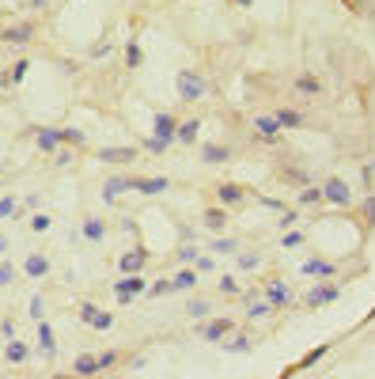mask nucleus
<instances>
[{
    "label": "nucleus",
    "instance_id": "nucleus-28",
    "mask_svg": "<svg viewBox=\"0 0 375 379\" xmlns=\"http://www.w3.org/2000/svg\"><path fill=\"white\" fill-rule=\"evenodd\" d=\"M201 224H205V228H209V231H224L228 228V213H224V209H205V213H201Z\"/></svg>",
    "mask_w": 375,
    "mask_h": 379
},
{
    "label": "nucleus",
    "instance_id": "nucleus-48",
    "mask_svg": "<svg viewBox=\"0 0 375 379\" xmlns=\"http://www.w3.org/2000/svg\"><path fill=\"white\" fill-rule=\"evenodd\" d=\"M12 281H15V265L8 262V258H0V288L12 285Z\"/></svg>",
    "mask_w": 375,
    "mask_h": 379
},
{
    "label": "nucleus",
    "instance_id": "nucleus-18",
    "mask_svg": "<svg viewBox=\"0 0 375 379\" xmlns=\"http://www.w3.org/2000/svg\"><path fill=\"white\" fill-rule=\"evenodd\" d=\"M99 372H102V368H99V357H95V353H80V357L73 360V376L76 379H91Z\"/></svg>",
    "mask_w": 375,
    "mask_h": 379
},
{
    "label": "nucleus",
    "instance_id": "nucleus-42",
    "mask_svg": "<svg viewBox=\"0 0 375 379\" xmlns=\"http://www.w3.org/2000/svg\"><path fill=\"white\" fill-rule=\"evenodd\" d=\"M360 213H364V224H368V228H375V190H372V193H364Z\"/></svg>",
    "mask_w": 375,
    "mask_h": 379
},
{
    "label": "nucleus",
    "instance_id": "nucleus-32",
    "mask_svg": "<svg viewBox=\"0 0 375 379\" xmlns=\"http://www.w3.org/2000/svg\"><path fill=\"white\" fill-rule=\"evenodd\" d=\"M296 205H300V209H311V205H322V190H318V186H303V190L296 193Z\"/></svg>",
    "mask_w": 375,
    "mask_h": 379
},
{
    "label": "nucleus",
    "instance_id": "nucleus-43",
    "mask_svg": "<svg viewBox=\"0 0 375 379\" xmlns=\"http://www.w3.org/2000/svg\"><path fill=\"white\" fill-rule=\"evenodd\" d=\"M27 69H30V61H27V58H19V61L12 64V72H8V84H19V80L27 76Z\"/></svg>",
    "mask_w": 375,
    "mask_h": 379
},
{
    "label": "nucleus",
    "instance_id": "nucleus-56",
    "mask_svg": "<svg viewBox=\"0 0 375 379\" xmlns=\"http://www.w3.org/2000/svg\"><path fill=\"white\" fill-rule=\"evenodd\" d=\"M50 379H76L73 372H57V376H50Z\"/></svg>",
    "mask_w": 375,
    "mask_h": 379
},
{
    "label": "nucleus",
    "instance_id": "nucleus-45",
    "mask_svg": "<svg viewBox=\"0 0 375 379\" xmlns=\"http://www.w3.org/2000/svg\"><path fill=\"white\" fill-rule=\"evenodd\" d=\"M326 349H330V345H315V349H311V353H307V357H303V360H300V368H311V364H318V360H322V357H326Z\"/></svg>",
    "mask_w": 375,
    "mask_h": 379
},
{
    "label": "nucleus",
    "instance_id": "nucleus-4",
    "mask_svg": "<svg viewBox=\"0 0 375 379\" xmlns=\"http://www.w3.org/2000/svg\"><path fill=\"white\" fill-rule=\"evenodd\" d=\"M318 190H322V201H326V205H333V209H349V205H353V190H349L345 179H326Z\"/></svg>",
    "mask_w": 375,
    "mask_h": 379
},
{
    "label": "nucleus",
    "instance_id": "nucleus-27",
    "mask_svg": "<svg viewBox=\"0 0 375 379\" xmlns=\"http://www.w3.org/2000/svg\"><path fill=\"white\" fill-rule=\"evenodd\" d=\"M220 349H224V353H250V349H254V342H250L246 334H235V330H231L224 342H220Z\"/></svg>",
    "mask_w": 375,
    "mask_h": 379
},
{
    "label": "nucleus",
    "instance_id": "nucleus-20",
    "mask_svg": "<svg viewBox=\"0 0 375 379\" xmlns=\"http://www.w3.org/2000/svg\"><path fill=\"white\" fill-rule=\"evenodd\" d=\"M80 236H84L87 243H102V239H107V220H102V216H87V220L80 224Z\"/></svg>",
    "mask_w": 375,
    "mask_h": 379
},
{
    "label": "nucleus",
    "instance_id": "nucleus-51",
    "mask_svg": "<svg viewBox=\"0 0 375 379\" xmlns=\"http://www.w3.org/2000/svg\"><path fill=\"white\" fill-rule=\"evenodd\" d=\"M145 148H148V152H156V156H163V152H167V144H163V141H156V136H148V141H145Z\"/></svg>",
    "mask_w": 375,
    "mask_h": 379
},
{
    "label": "nucleus",
    "instance_id": "nucleus-46",
    "mask_svg": "<svg viewBox=\"0 0 375 379\" xmlns=\"http://www.w3.org/2000/svg\"><path fill=\"white\" fill-rule=\"evenodd\" d=\"M258 265H262V254L258 251H250V254H239V270H258Z\"/></svg>",
    "mask_w": 375,
    "mask_h": 379
},
{
    "label": "nucleus",
    "instance_id": "nucleus-8",
    "mask_svg": "<svg viewBox=\"0 0 375 379\" xmlns=\"http://www.w3.org/2000/svg\"><path fill=\"white\" fill-rule=\"evenodd\" d=\"M148 258H152V251L148 247H133V251H125L122 258H118V273H122V277H129V273H140L148 265Z\"/></svg>",
    "mask_w": 375,
    "mask_h": 379
},
{
    "label": "nucleus",
    "instance_id": "nucleus-1",
    "mask_svg": "<svg viewBox=\"0 0 375 379\" xmlns=\"http://www.w3.org/2000/svg\"><path fill=\"white\" fill-rule=\"evenodd\" d=\"M174 91H179L182 103H201L209 95V84H205V76L197 69H179L174 72Z\"/></svg>",
    "mask_w": 375,
    "mask_h": 379
},
{
    "label": "nucleus",
    "instance_id": "nucleus-25",
    "mask_svg": "<svg viewBox=\"0 0 375 379\" xmlns=\"http://www.w3.org/2000/svg\"><path fill=\"white\" fill-rule=\"evenodd\" d=\"M273 118L281 122V129H303V125H307V118H303L300 110H292V107H277Z\"/></svg>",
    "mask_w": 375,
    "mask_h": 379
},
{
    "label": "nucleus",
    "instance_id": "nucleus-37",
    "mask_svg": "<svg viewBox=\"0 0 375 379\" xmlns=\"http://www.w3.org/2000/svg\"><path fill=\"white\" fill-rule=\"evenodd\" d=\"M167 292H171V281H167V277L152 281V285L145 288V296H148V300H159V296H167Z\"/></svg>",
    "mask_w": 375,
    "mask_h": 379
},
{
    "label": "nucleus",
    "instance_id": "nucleus-5",
    "mask_svg": "<svg viewBox=\"0 0 375 379\" xmlns=\"http://www.w3.org/2000/svg\"><path fill=\"white\" fill-rule=\"evenodd\" d=\"M174 129H179V118H174L171 110H156V114H152V136L163 141L167 148L174 144Z\"/></svg>",
    "mask_w": 375,
    "mask_h": 379
},
{
    "label": "nucleus",
    "instance_id": "nucleus-30",
    "mask_svg": "<svg viewBox=\"0 0 375 379\" xmlns=\"http://www.w3.org/2000/svg\"><path fill=\"white\" fill-rule=\"evenodd\" d=\"M57 133H61V144H73V148H84L87 144V133L76 125H57Z\"/></svg>",
    "mask_w": 375,
    "mask_h": 379
},
{
    "label": "nucleus",
    "instance_id": "nucleus-21",
    "mask_svg": "<svg viewBox=\"0 0 375 379\" xmlns=\"http://www.w3.org/2000/svg\"><path fill=\"white\" fill-rule=\"evenodd\" d=\"M167 281H171V292H190V288L197 285V270H194V265H182V270L171 273Z\"/></svg>",
    "mask_w": 375,
    "mask_h": 379
},
{
    "label": "nucleus",
    "instance_id": "nucleus-15",
    "mask_svg": "<svg viewBox=\"0 0 375 379\" xmlns=\"http://www.w3.org/2000/svg\"><path fill=\"white\" fill-rule=\"evenodd\" d=\"M254 133H258V141L273 144L277 136H281V122H277L273 114H258V118H254Z\"/></svg>",
    "mask_w": 375,
    "mask_h": 379
},
{
    "label": "nucleus",
    "instance_id": "nucleus-6",
    "mask_svg": "<svg viewBox=\"0 0 375 379\" xmlns=\"http://www.w3.org/2000/svg\"><path fill=\"white\" fill-rule=\"evenodd\" d=\"M300 277L303 281H330V277H338V265L326 262V258H303Z\"/></svg>",
    "mask_w": 375,
    "mask_h": 379
},
{
    "label": "nucleus",
    "instance_id": "nucleus-44",
    "mask_svg": "<svg viewBox=\"0 0 375 379\" xmlns=\"http://www.w3.org/2000/svg\"><path fill=\"white\" fill-rule=\"evenodd\" d=\"M53 228V216L50 213H35L30 216V231H50Z\"/></svg>",
    "mask_w": 375,
    "mask_h": 379
},
{
    "label": "nucleus",
    "instance_id": "nucleus-17",
    "mask_svg": "<svg viewBox=\"0 0 375 379\" xmlns=\"http://www.w3.org/2000/svg\"><path fill=\"white\" fill-rule=\"evenodd\" d=\"M231 330H235V322H231V319H212V322H205V326H201V337H205V342H217L220 345Z\"/></svg>",
    "mask_w": 375,
    "mask_h": 379
},
{
    "label": "nucleus",
    "instance_id": "nucleus-57",
    "mask_svg": "<svg viewBox=\"0 0 375 379\" xmlns=\"http://www.w3.org/2000/svg\"><path fill=\"white\" fill-rule=\"evenodd\" d=\"M4 251H8V239H4V236H0V258H4Z\"/></svg>",
    "mask_w": 375,
    "mask_h": 379
},
{
    "label": "nucleus",
    "instance_id": "nucleus-52",
    "mask_svg": "<svg viewBox=\"0 0 375 379\" xmlns=\"http://www.w3.org/2000/svg\"><path fill=\"white\" fill-rule=\"evenodd\" d=\"M258 205H262V209H273V213H281V209H284L277 197H258Z\"/></svg>",
    "mask_w": 375,
    "mask_h": 379
},
{
    "label": "nucleus",
    "instance_id": "nucleus-31",
    "mask_svg": "<svg viewBox=\"0 0 375 379\" xmlns=\"http://www.w3.org/2000/svg\"><path fill=\"white\" fill-rule=\"evenodd\" d=\"M140 64H145V50H140L137 38H129L125 42V69H140Z\"/></svg>",
    "mask_w": 375,
    "mask_h": 379
},
{
    "label": "nucleus",
    "instance_id": "nucleus-29",
    "mask_svg": "<svg viewBox=\"0 0 375 379\" xmlns=\"http://www.w3.org/2000/svg\"><path fill=\"white\" fill-rule=\"evenodd\" d=\"M182 311H186L194 322H201V319L212 315V300H186V303H182Z\"/></svg>",
    "mask_w": 375,
    "mask_h": 379
},
{
    "label": "nucleus",
    "instance_id": "nucleus-22",
    "mask_svg": "<svg viewBox=\"0 0 375 379\" xmlns=\"http://www.w3.org/2000/svg\"><path fill=\"white\" fill-rule=\"evenodd\" d=\"M217 197H220V205H243V201H246V186H239V182H220Z\"/></svg>",
    "mask_w": 375,
    "mask_h": 379
},
{
    "label": "nucleus",
    "instance_id": "nucleus-49",
    "mask_svg": "<svg viewBox=\"0 0 375 379\" xmlns=\"http://www.w3.org/2000/svg\"><path fill=\"white\" fill-rule=\"evenodd\" d=\"M95 357H99V368H102V372L118 364V349H102V353H95Z\"/></svg>",
    "mask_w": 375,
    "mask_h": 379
},
{
    "label": "nucleus",
    "instance_id": "nucleus-55",
    "mask_svg": "<svg viewBox=\"0 0 375 379\" xmlns=\"http://www.w3.org/2000/svg\"><path fill=\"white\" fill-rule=\"evenodd\" d=\"M42 205V193H27V209H38Z\"/></svg>",
    "mask_w": 375,
    "mask_h": 379
},
{
    "label": "nucleus",
    "instance_id": "nucleus-59",
    "mask_svg": "<svg viewBox=\"0 0 375 379\" xmlns=\"http://www.w3.org/2000/svg\"><path fill=\"white\" fill-rule=\"evenodd\" d=\"M368 319H375V308H372V315H368Z\"/></svg>",
    "mask_w": 375,
    "mask_h": 379
},
{
    "label": "nucleus",
    "instance_id": "nucleus-36",
    "mask_svg": "<svg viewBox=\"0 0 375 379\" xmlns=\"http://www.w3.org/2000/svg\"><path fill=\"white\" fill-rule=\"evenodd\" d=\"M303 243H307V231H284V236H281L284 251H296V247H303Z\"/></svg>",
    "mask_w": 375,
    "mask_h": 379
},
{
    "label": "nucleus",
    "instance_id": "nucleus-9",
    "mask_svg": "<svg viewBox=\"0 0 375 379\" xmlns=\"http://www.w3.org/2000/svg\"><path fill=\"white\" fill-rule=\"evenodd\" d=\"M50 270H53V262H50V254H42V251H30L27 262H23V273H27V281L50 277Z\"/></svg>",
    "mask_w": 375,
    "mask_h": 379
},
{
    "label": "nucleus",
    "instance_id": "nucleus-50",
    "mask_svg": "<svg viewBox=\"0 0 375 379\" xmlns=\"http://www.w3.org/2000/svg\"><path fill=\"white\" fill-rule=\"evenodd\" d=\"M296 220H300V213H281L277 228H281V231H292V228H296Z\"/></svg>",
    "mask_w": 375,
    "mask_h": 379
},
{
    "label": "nucleus",
    "instance_id": "nucleus-13",
    "mask_svg": "<svg viewBox=\"0 0 375 379\" xmlns=\"http://www.w3.org/2000/svg\"><path fill=\"white\" fill-rule=\"evenodd\" d=\"M133 190L145 193V197H159V193L171 190V179H167V175H148V179H133Z\"/></svg>",
    "mask_w": 375,
    "mask_h": 379
},
{
    "label": "nucleus",
    "instance_id": "nucleus-3",
    "mask_svg": "<svg viewBox=\"0 0 375 379\" xmlns=\"http://www.w3.org/2000/svg\"><path fill=\"white\" fill-rule=\"evenodd\" d=\"M145 288H148V277H145V273H129V277L114 281V285H110V292H114L118 303H133L137 296H145Z\"/></svg>",
    "mask_w": 375,
    "mask_h": 379
},
{
    "label": "nucleus",
    "instance_id": "nucleus-38",
    "mask_svg": "<svg viewBox=\"0 0 375 379\" xmlns=\"http://www.w3.org/2000/svg\"><path fill=\"white\" fill-rule=\"evenodd\" d=\"M269 315H273V308H269L266 300H262V303H250V308H246V319H250V322H262V319H269Z\"/></svg>",
    "mask_w": 375,
    "mask_h": 379
},
{
    "label": "nucleus",
    "instance_id": "nucleus-10",
    "mask_svg": "<svg viewBox=\"0 0 375 379\" xmlns=\"http://www.w3.org/2000/svg\"><path fill=\"white\" fill-rule=\"evenodd\" d=\"M140 148H133V144H125V148H99V159L110 167H125V164H137Z\"/></svg>",
    "mask_w": 375,
    "mask_h": 379
},
{
    "label": "nucleus",
    "instance_id": "nucleus-53",
    "mask_svg": "<svg viewBox=\"0 0 375 379\" xmlns=\"http://www.w3.org/2000/svg\"><path fill=\"white\" fill-rule=\"evenodd\" d=\"M0 334H4L8 342H12V337H15V326H12V319H0Z\"/></svg>",
    "mask_w": 375,
    "mask_h": 379
},
{
    "label": "nucleus",
    "instance_id": "nucleus-16",
    "mask_svg": "<svg viewBox=\"0 0 375 379\" xmlns=\"http://www.w3.org/2000/svg\"><path fill=\"white\" fill-rule=\"evenodd\" d=\"M35 342H38V353H42V357H53V353H57V334H53V326L50 322H38V330H35Z\"/></svg>",
    "mask_w": 375,
    "mask_h": 379
},
{
    "label": "nucleus",
    "instance_id": "nucleus-26",
    "mask_svg": "<svg viewBox=\"0 0 375 379\" xmlns=\"http://www.w3.org/2000/svg\"><path fill=\"white\" fill-rule=\"evenodd\" d=\"M133 190V179H122V175H114V179L102 182V201H118V193Z\"/></svg>",
    "mask_w": 375,
    "mask_h": 379
},
{
    "label": "nucleus",
    "instance_id": "nucleus-11",
    "mask_svg": "<svg viewBox=\"0 0 375 379\" xmlns=\"http://www.w3.org/2000/svg\"><path fill=\"white\" fill-rule=\"evenodd\" d=\"M30 133H35V148L38 152H57L61 148L57 125H30Z\"/></svg>",
    "mask_w": 375,
    "mask_h": 379
},
{
    "label": "nucleus",
    "instance_id": "nucleus-40",
    "mask_svg": "<svg viewBox=\"0 0 375 379\" xmlns=\"http://www.w3.org/2000/svg\"><path fill=\"white\" fill-rule=\"evenodd\" d=\"M194 270H197V277H209V273L217 270V254H201L194 262Z\"/></svg>",
    "mask_w": 375,
    "mask_h": 379
},
{
    "label": "nucleus",
    "instance_id": "nucleus-14",
    "mask_svg": "<svg viewBox=\"0 0 375 379\" xmlns=\"http://www.w3.org/2000/svg\"><path fill=\"white\" fill-rule=\"evenodd\" d=\"M30 360V342H23V337H12V342H4V364H27Z\"/></svg>",
    "mask_w": 375,
    "mask_h": 379
},
{
    "label": "nucleus",
    "instance_id": "nucleus-39",
    "mask_svg": "<svg viewBox=\"0 0 375 379\" xmlns=\"http://www.w3.org/2000/svg\"><path fill=\"white\" fill-rule=\"evenodd\" d=\"M15 209H19V201H15V193H4L0 197V220H12Z\"/></svg>",
    "mask_w": 375,
    "mask_h": 379
},
{
    "label": "nucleus",
    "instance_id": "nucleus-12",
    "mask_svg": "<svg viewBox=\"0 0 375 379\" xmlns=\"http://www.w3.org/2000/svg\"><path fill=\"white\" fill-rule=\"evenodd\" d=\"M266 303H269L273 311L289 308V303H292V288H289V281H269V285H266Z\"/></svg>",
    "mask_w": 375,
    "mask_h": 379
},
{
    "label": "nucleus",
    "instance_id": "nucleus-47",
    "mask_svg": "<svg viewBox=\"0 0 375 379\" xmlns=\"http://www.w3.org/2000/svg\"><path fill=\"white\" fill-rule=\"evenodd\" d=\"M30 319H35V322H42L46 319V300H42V296H30Z\"/></svg>",
    "mask_w": 375,
    "mask_h": 379
},
{
    "label": "nucleus",
    "instance_id": "nucleus-19",
    "mask_svg": "<svg viewBox=\"0 0 375 379\" xmlns=\"http://www.w3.org/2000/svg\"><path fill=\"white\" fill-rule=\"evenodd\" d=\"M296 95H303V99H318V95H322V80H318L315 72H300L296 76Z\"/></svg>",
    "mask_w": 375,
    "mask_h": 379
},
{
    "label": "nucleus",
    "instance_id": "nucleus-23",
    "mask_svg": "<svg viewBox=\"0 0 375 379\" xmlns=\"http://www.w3.org/2000/svg\"><path fill=\"white\" fill-rule=\"evenodd\" d=\"M197 136H201V122L197 118H186L174 129V144H197Z\"/></svg>",
    "mask_w": 375,
    "mask_h": 379
},
{
    "label": "nucleus",
    "instance_id": "nucleus-34",
    "mask_svg": "<svg viewBox=\"0 0 375 379\" xmlns=\"http://www.w3.org/2000/svg\"><path fill=\"white\" fill-rule=\"evenodd\" d=\"M209 251H212V254H235V251H239V243H235L231 236H217V239L209 243Z\"/></svg>",
    "mask_w": 375,
    "mask_h": 379
},
{
    "label": "nucleus",
    "instance_id": "nucleus-41",
    "mask_svg": "<svg viewBox=\"0 0 375 379\" xmlns=\"http://www.w3.org/2000/svg\"><path fill=\"white\" fill-rule=\"evenodd\" d=\"M217 292L220 296H239V277H231V273H228V277H220L217 281Z\"/></svg>",
    "mask_w": 375,
    "mask_h": 379
},
{
    "label": "nucleus",
    "instance_id": "nucleus-35",
    "mask_svg": "<svg viewBox=\"0 0 375 379\" xmlns=\"http://www.w3.org/2000/svg\"><path fill=\"white\" fill-rule=\"evenodd\" d=\"M87 326H91V330H110V326H114V311H102V308H99Z\"/></svg>",
    "mask_w": 375,
    "mask_h": 379
},
{
    "label": "nucleus",
    "instance_id": "nucleus-24",
    "mask_svg": "<svg viewBox=\"0 0 375 379\" xmlns=\"http://www.w3.org/2000/svg\"><path fill=\"white\" fill-rule=\"evenodd\" d=\"M228 159H231L228 144H201V164L217 167V164H228Z\"/></svg>",
    "mask_w": 375,
    "mask_h": 379
},
{
    "label": "nucleus",
    "instance_id": "nucleus-2",
    "mask_svg": "<svg viewBox=\"0 0 375 379\" xmlns=\"http://www.w3.org/2000/svg\"><path fill=\"white\" fill-rule=\"evenodd\" d=\"M341 300V285H333V281H315V285L303 292V308L307 311H318V308H330V303Z\"/></svg>",
    "mask_w": 375,
    "mask_h": 379
},
{
    "label": "nucleus",
    "instance_id": "nucleus-7",
    "mask_svg": "<svg viewBox=\"0 0 375 379\" xmlns=\"http://www.w3.org/2000/svg\"><path fill=\"white\" fill-rule=\"evenodd\" d=\"M38 38V23H15V27H8V30H0V42L4 46H30Z\"/></svg>",
    "mask_w": 375,
    "mask_h": 379
},
{
    "label": "nucleus",
    "instance_id": "nucleus-54",
    "mask_svg": "<svg viewBox=\"0 0 375 379\" xmlns=\"http://www.w3.org/2000/svg\"><path fill=\"white\" fill-rule=\"evenodd\" d=\"M27 8H30V12H46V8H50V0H27Z\"/></svg>",
    "mask_w": 375,
    "mask_h": 379
},
{
    "label": "nucleus",
    "instance_id": "nucleus-58",
    "mask_svg": "<svg viewBox=\"0 0 375 379\" xmlns=\"http://www.w3.org/2000/svg\"><path fill=\"white\" fill-rule=\"evenodd\" d=\"M235 4H239V8H254V0H235Z\"/></svg>",
    "mask_w": 375,
    "mask_h": 379
},
{
    "label": "nucleus",
    "instance_id": "nucleus-33",
    "mask_svg": "<svg viewBox=\"0 0 375 379\" xmlns=\"http://www.w3.org/2000/svg\"><path fill=\"white\" fill-rule=\"evenodd\" d=\"M174 258H179V265H194L197 258H201V247H194V243H182L179 251H174Z\"/></svg>",
    "mask_w": 375,
    "mask_h": 379
}]
</instances>
